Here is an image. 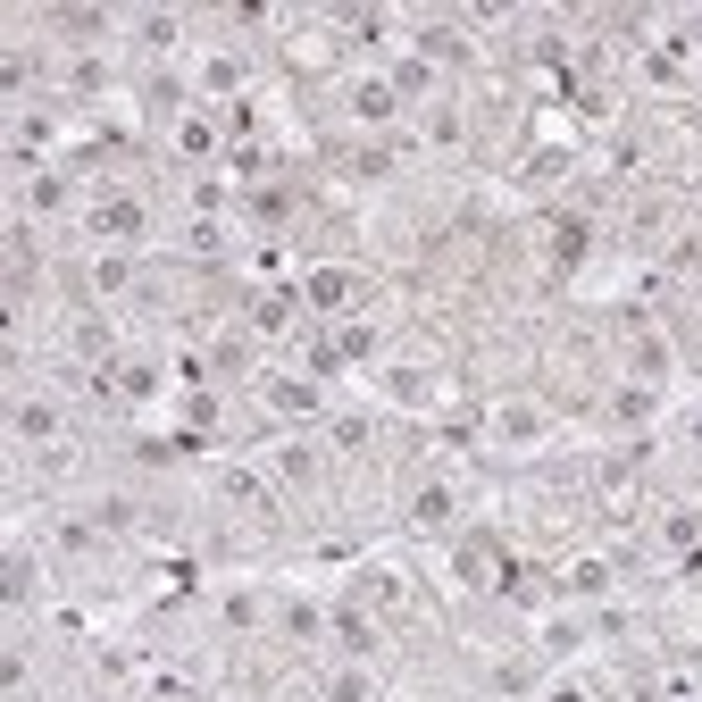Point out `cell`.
Instances as JSON below:
<instances>
[{"mask_svg": "<svg viewBox=\"0 0 702 702\" xmlns=\"http://www.w3.org/2000/svg\"><path fill=\"white\" fill-rule=\"evenodd\" d=\"M452 519V494H443V485H427V494H418V527H443Z\"/></svg>", "mask_w": 702, "mask_h": 702, "instance_id": "5", "label": "cell"}, {"mask_svg": "<svg viewBox=\"0 0 702 702\" xmlns=\"http://www.w3.org/2000/svg\"><path fill=\"white\" fill-rule=\"evenodd\" d=\"M101 234L134 243V234H143V201H101Z\"/></svg>", "mask_w": 702, "mask_h": 702, "instance_id": "1", "label": "cell"}, {"mask_svg": "<svg viewBox=\"0 0 702 702\" xmlns=\"http://www.w3.org/2000/svg\"><path fill=\"white\" fill-rule=\"evenodd\" d=\"M17 435H26V443H51V435H59V410H51V402H26V410H17Z\"/></svg>", "mask_w": 702, "mask_h": 702, "instance_id": "2", "label": "cell"}, {"mask_svg": "<svg viewBox=\"0 0 702 702\" xmlns=\"http://www.w3.org/2000/svg\"><path fill=\"white\" fill-rule=\"evenodd\" d=\"M494 427H502V443H527V435H535V427H544V418H535V410H527V402H519V410H502V418H494Z\"/></svg>", "mask_w": 702, "mask_h": 702, "instance_id": "4", "label": "cell"}, {"mask_svg": "<svg viewBox=\"0 0 702 702\" xmlns=\"http://www.w3.org/2000/svg\"><path fill=\"white\" fill-rule=\"evenodd\" d=\"M351 109H360V117H377V126H385V117H393V92H385V84H360V92H351Z\"/></svg>", "mask_w": 702, "mask_h": 702, "instance_id": "3", "label": "cell"}, {"mask_svg": "<svg viewBox=\"0 0 702 702\" xmlns=\"http://www.w3.org/2000/svg\"><path fill=\"white\" fill-rule=\"evenodd\" d=\"M552 702H585V694H552Z\"/></svg>", "mask_w": 702, "mask_h": 702, "instance_id": "6", "label": "cell"}]
</instances>
